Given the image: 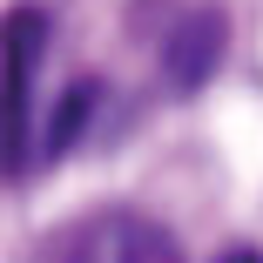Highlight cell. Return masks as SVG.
Instances as JSON below:
<instances>
[{"mask_svg":"<svg viewBox=\"0 0 263 263\" xmlns=\"http://www.w3.org/2000/svg\"><path fill=\"white\" fill-rule=\"evenodd\" d=\"M21 263H182V250L142 209H88L34 236Z\"/></svg>","mask_w":263,"mask_h":263,"instance_id":"1","label":"cell"},{"mask_svg":"<svg viewBox=\"0 0 263 263\" xmlns=\"http://www.w3.org/2000/svg\"><path fill=\"white\" fill-rule=\"evenodd\" d=\"M223 263H263V256H256V250H236V256H223Z\"/></svg>","mask_w":263,"mask_h":263,"instance_id":"5","label":"cell"},{"mask_svg":"<svg viewBox=\"0 0 263 263\" xmlns=\"http://www.w3.org/2000/svg\"><path fill=\"white\" fill-rule=\"evenodd\" d=\"M88 101H95V81H74V88H68V101H61V115L47 122V142H41L47 155H68V142L81 135V115H88Z\"/></svg>","mask_w":263,"mask_h":263,"instance_id":"4","label":"cell"},{"mask_svg":"<svg viewBox=\"0 0 263 263\" xmlns=\"http://www.w3.org/2000/svg\"><path fill=\"white\" fill-rule=\"evenodd\" d=\"M216 61H223V14H209V7L182 14L176 34L162 41V81L176 95H196L209 74H216Z\"/></svg>","mask_w":263,"mask_h":263,"instance_id":"3","label":"cell"},{"mask_svg":"<svg viewBox=\"0 0 263 263\" xmlns=\"http://www.w3.org/2000/svg\"><path fill=\"white\" fill-rule=\"evenodd\" d=\"M41 47H47V14L34 0L0 14V176H27V162H34L27 95H34Z\"/></svg>","mask_w":263,"mask_h":263,"instance_id":"2","label":"cell"}]
</instances>
